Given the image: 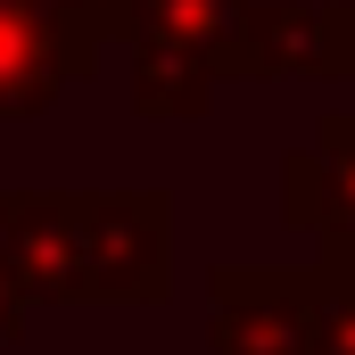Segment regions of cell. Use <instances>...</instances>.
I'll return each mask as SVG.
<instances>
[{"instance_id":"cell-1","label":"cell","mask_w":355,"mask_h":355,"mask_svg":"<svg viewBox=\"0 0 355 355\" xmlns=\"http://www.w3.org/2000/svg\"><path fill=\"white\" fill-rule=\"evenodd\" d=\"M0 248L25 306H166L174 198L166 190H25V198H0Z\"/></svg>"},{"instance_id":"cell-2","label":"cell","mask_w":355,"mask_h":355,"mask_svg":"<svg viewBox=\"0 0 355 355\" xmlns=\"http://www.w3.org/2000/svg\"><path fill=\"white\" fill-rule=\"evenodd\" d=\"M257 0H124L116 42L132 58V107L149 124H190L223 83H248Z\"/></svg>"},{"instance_id":"cell-3","label":"cell","mask_w":355,"mask_h":355,"mask_svg":"<svg viewBox=\"0 0 355 355\" xmlns=\"http://www.w3.org/2000/svg\"><path fill=\"white\" fill-rule=\"evenodd\" d=\"M314 265H207V355H306Z\"/></svg>"},{"instance_id":"cell-4","label":"cell","mask_w":355,"mask_h":355,"mask_svg":"<svg viewBox=\"0 0 355 355\" xmlns=\"http://www.w3.org/2000/svg\"><path fill=\"white\" fill-rule=\"evenodd\" d=\"M248 83H355V0H257Z\"/></svg>"},{"instance_id":"cell-5","label":"cell","mask_w":355,"mask_h":355,"mask_svg":"<svg viewBox=\"0 0 355 355\" xmlns=\"http://www.w3.org/2000/svg\"><path fill=\"white\" fill-rule=\"evenodd\" d=\"M281 215L322 257L355 265V107L314 116V141L281 157Z\"/></svg>"},{"instance_id":"cell-6","label":"cell","mask_w":355,"mask_h":355,"mask_svg":"<svg viewBox=\"0 0 355 355\" xmlns=\"http://www.w3.org/2000/svg\"><path fill=\"white\" fill-rule=\"evenodd\" d=\"M99 58H107V50L75 42V33L50 25L42 8L0 0V124H33V116H50L75 83L99 75Z\"/></svg>"},{"instance_id":"cell-7","label":"cell","mask_w":355,"mask_h":355,"mask_svg":"<svg viewBox=\"0 0 355 355\" xmlns=\"http://www.w3.org/2000/svg\"><path fill=\"white\" fill-rule=\"evenodd\" d=\"M306 355H355V265L314 257V339Z\"/></svg>"},{"instance_id":"cell-8","label":"cell","mask_w":355,"mask_h":355,"mask_svg":"<svg viewBox=\"0 0 355 355\" xmlns=\"http://www.w3.org/2000/svg\"><path fill=\"white\" fill-rule=\"evenodd\" d=\"M25 8H42L50 25H67V33L91 42V50H116V17H124V0H25Z\"/></svg>"},{"instance_id":"cell-9","label":"cell","mask_w":355,"mask_h":355,"mask_svg":"<svg viewBox=\"0 0 355 355\" xmlns=\"http://www.w3.org/2000/svg\"><path fill=\"white\" fill-rule=\"evenodd\" d=\"M25 314H33V306H25V289H17V272H8V248H0V347L25 331Z\"/></svg>"}]
</instances>
